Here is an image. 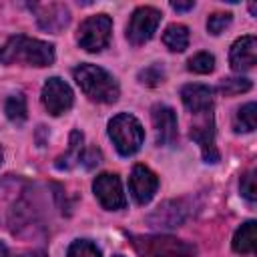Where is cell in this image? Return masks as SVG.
<instances>
[{"mask_svg": "<svg viewBox=\"0 0 257 257\" xmlns=\"http://www.w3.org/2000/svg\"><path fill=\"white\" fill-rule=\"evenodd\" d=\"M72 74H74V80L80 86V90L90 100L104 102V104L118 100V94H120L118 82L104 68H100L96 64H78L72 70Z\"/></svg>", "mask_w": 257, "mask_h": 257, "instance_id": "obj_2", "label": "cell"}, {"mask_svg": "<svg viewBox=\"0 0 257 257\" xmlns=\"http://www.w3.org/2000/svg\"><path fill=\"white\" fill-rule=\"evenodd\" d=\"M163 78H165V72H163V68H161L159 64H151V66H147L145 70L139 72V80H141L143 84H149V86L161 84Z\"/></svg>", "mask_w": 257, "mask_h": 257, "instance_id": "obj_23", "label": "cell"}, {"mask_svg": "<svg viewBox=\"0 0 257 257\" xmlns=\"http://www.w3.org/2000/svg\"><path fill=\"white\" fill-rule=\"evenodd\" d=\"M0 165H2V149H0Z\"/></svg>", "mask_w": 257, "mask_h": 257, "instance_id": "obj_28", "label": "cell"}, {"mask_svg": "<svg viewBox=\"0 0 257 257\" xmlns=\"http://www.w3.org/2000/svg\"><path fill=\"white\" fill-rule=\"evenodd\" d=\"M128 189H131L133 199L139 205H147L155 197V193L159 189V179H157V175L149 167L135 165L133 167V173L128 177Z\"/></svg>", "mask_w": 257, "mask_h": 257, "instance_id": "obj_9", "label": "cell"}, {"mask_svg": "<svg viewBox=\"0 0 257 257\" xmlns=\"http://www.w3.org/2000/svg\"><path fill=\"white\" fill-rule=\"evenodd\" d=\"M66 257H100V249L86 239H78L68 247Z\"/></svg>", "mask_w": 257, "mask_h": 257, "instance_id": "obj_22", "label": "cell"}, {"mask_svg": "<svg viewBox=\"0 0 257 257\" xmlns=\"http://www.w3.org/2000/svg\"><path fill=\"white\" fill-rule=\"evenodd\" d=\"M163 42L173 52H183L189 46V28L185 24H169L163 32Z\"/></svg>", "mask_w": 257, "mask_h": 257, "instance_id": "obj_16", "label": "cell"}, {"mask_svg": "<svg viewBox=\"0 0 257 257\" xmlns=\"http://www.w3.org/2000/svg\"><path fill=\"white\" fill-rule=\"evenodd\" d=\"M193 6H195V2H193V0H189V2H171V8H173V10H177V12L193 10Z\"/></svg>", "mask_w": 257, "mask_h": 257, "instance_id": "obj_26", "label": "cell"}, {"mask_svg": "<svg viewBox=\"0 0 257 257\" xmlns=\"http://www.w3.org/2000/svg\"><path fill=\"white\" fill-rule=\"evenodd\" d=\"M187 68L191 72H197V74H209L215 68V56L209 52H199V54L189 58Z\"/></svg>", "mask_w": 257, "mask_h": 257, "instance_id": "obj_20", "label": "cell"}, {"mask_svg": "<svg viewBox=\"0 0 257 257\" xmlns=\"http://www.w3.org/2000/svg\"><path fill=\"white\" fill-rule=\"evenodd\" d=\"M108 137H110L114 149L118 151V155L131 157L141 149V145L145 141V131H143V124L133 114L120 112L110 118Z\"/></svg>", "mask_w": 257, "mask_h": 257, "instance_id": "obj_4", "label": "cell"}, {"mask_svg": "<svg viewBox=\"0 0 257 257\" xmlns=\"http://www.w3.org/2000/svg\"><path fill=\"white\" fill-rule=\"evenodd\" d=\"M92 191L98 203L108 211H118L126 207V197L122 193L120 179L114 173H100L92 183Z\"/></svg>", "mask_w": 257, "mask_h": 257, "instance_id": "obj_7", "label": "cell"}, {"mask_svg": "<svg viewBox=\"0 0 257 257\" xmlns=\"http://www.w3.org/2000/svg\"><path fill=\"white\" fill-rule=\"evenodd\" d=\"M233 249L237 253H253L255 251V221H247L235 231Z\"/></svg>", "mask_w": 257, "mask_h": 257, "instance_id": "obj_17", "label": "cell"}, {"mask_svg": "<svg viewBox=\"0 0 257 257\" xmlns=\"http://www.w3.org/2000/svg\"><path fill=\"white\" fill-rule=\"evenodd\" d=\"M181 100L191 112L205 114V112H211L213 90L205 84H185L181 88Z\"/></svg>", "mask_w": 257, "mask_h": 257, "instance_id": "obj_13", "label": "cell"}, {"mask_svg": "<svg viewBox=\"0 0 257 257\" xmlns=\"http://www.w3.org/2000/svg\"><path fill=\"white\" fill-rule=\"evenodd\" d=\"M82 133L80 131H72L70 133V145H68V151L64 155H60L56 159V169H72L76 163L82 161Z\"/></svg>", "mask_w": 257, "mask_h": 257, "instance_id": "obj_15", "label": "cell"}, {"mask_svg": "<svg viewBox=\"0 0 257 257\" xmlns=\"http://www.w3.org/2000/svg\"><path fill=\"white\" fill-rule=\"evenodd\" d=\"M72 102H74V94L62 78L52 76L44 82V86H42V104L50 114L58 116V114L66 112L72 106Z\"/></svg>", "mask_w": 257, "mask_h": 257, "instance_id": "obj_8", "label": "cell"}, {"mask_svg": "<svg viewBox=\"0 0 257 257\" xmlns=\"http://www.w3.org/2000/svg\"><path fill=\"white\" fill-rule=\"evenodd\" d=\"M112 34V20L106 14H96L86 18L78 28V44L86 52H100L108 46Z\"/></svg>", "mask_w": 257, "mask_h": 257, "instance_id": "obj_5", "label": "cell"}, {"mask_svg": "<svg viewBox=\"0 0 257 257\" xmlns=\"http://www.w3.org/2000/svg\"><path fill=\"white\" fill-rule=\"evenodd\" d=\"M229 62H231V68L237 70V72L253 68L255 62H257V38L251 36V34L237 38L231 46Z\"/></svg>", "mask_w": 257, "mask_h": 257, "instance_id": "obj_11", "label": "cell"}, {"mask_svg": "<svg viewBox=\"0 0 257 257\" xmlns=\"http://www.w3.org/2000/svg\"><path fill=\"white\" fill-rule=\"evenodd\" d=\"M151 118L157 135V145H173L177 141V114L167 104H155Z\"/></svg>", "mask_w": 257, "mask_h": 257, "instance_id": "obj_10", "label": "cell"}, {"mask_svg": "<svg viewBox=\"0 0 257 257\" xmlns=\"http://www.w3.org/2000/svg\"><path fill=\"white\" fill-rule=\"evenodd\" d=\"M4 112H6V116L12 120V122H16V124H22L24 120H26V98H24V94H10L8 98H6V104H4Z\"/></svg>", "mask_w": 257, "mask_h": 257, "instance_id": "obj_19", "label": "cell"}, {"mask_svg": "<svg viewBox=\"0 0 257 257\" xmlns=\"http://www.w3.org/2000/svg\"><path fill=\"white\" fill-rule=\"evenodd\" d=\"M30 8L36 12L40 28L48 32H60L70 22V14L64 4H34Z\"/></svg>", "mask_w": 257, "mask_h": 257, "instance_id": "obj_12", "label": "cell"}, {"mask_svg": "<svg viewBox=\"0 0 257 257\" xmlns=\"http://www.w3.org/2000/svg\"><path fill=\"white\" fill-rule=\"evenodd\" d=\"M229 24H231V14H227V12H215L207 20V30L211 34H221Z\"/></svg>", "mask_w": 257, "mask_h": 257, "instance_id": "obj_24", "label": "cell"}, {"mask_svg": "<svg viewBox=\"0 0 257 257\" xmlns=\"http://www.w3.org/2000/svg\"><path fill=\"white\" fill-rule=\"evenodd\" d=\"M191 139L201 147L203 159L207 163H217L219 161V151L215 147V131H213V118H211V114L205 120L193 124Z\"/></svg>", "mask_w": 257, "mask_h": 257, "instance_id": "obj_14", "label": "cell"}, {"mask_svg": "<svg viewBox=\"0 0 257 257\" xmlns=\"http://www.w3.org/2000/svg\"><path fill=\"white\" fill-rule=\"evenodd\" d=\"M255 120H257V106L255 102H247L235 112L233 128L237 133H251L255 128Z\"/></svg>", "mask_w": 257, "mask_h": 257, "instance_id": "obj_18", "label": "cell"}, {"mask_svg": "<svg viewBox=\"0 0 257 257\" xmlns=\"http://www.w3.org/2000/svg\"><path fill=\"white\" fill-rule=\"evenodd\" d=\"M0 62L4 64L22 62L28 66H48L54 62V46L38 38L16 34V36H10L0 48Z\"/></svg>", "mask_w": 257, "mask_h": 257, "instance_id": "obj_1", "label": "cell"}, {"mask_svg": "<svg viewBox=\"0 0 257 257\" xmlns=\"http://www.w3.org/2000/svg\"><path fill=\"white\" fill-rule=\"evenodd\" d=\"M251 88V80L249 78H241V76H231V78H225L221 84H219V90L227 96H233V94H241V92H247Z\"/></svg>", "mask_w": 257, "mask_h": 257, "instance_id": "obj_21", "label": "cell"}, {"mask_svg": "<svg viewBox=\"0 0 257 257\" xmlns=\"http://www.w3.org/2000/svg\"><path fill=\"white\" fill-rule=\"evenodd\" d=\"M114 257H122V255H114Z\"/></svg>", "mask_w": 257, "mask_h": 257, "instance_id": "obj_29", "label": "cell"}, {"mask_svg": "<svg viewBox=\"0 0 257 257\" xmlns=\"http://www.w3.org/2000/svg\"><path fill=\"white\" fill-rule=\"evenodd\" d=\"M241 195L249 201L255 203L257 199V189H255V171H249L241 177Z\"/></svg>", "mask_w": 257, "mask_h": 257, "instance_id": "obj_25", "label": "cell"}, {"mask_svg": "<svg viewBox=\"0 0 257 257\" xmlns=\"http://www.w3.org/2000/svg\"><path fill=\"white\" fill-rule=\"evenodd\" d=\"M161 22V12L153 6H141L133 12L128 26H126V38L131 44L139 46L153 38L157 32V26Z\"/></svg>", "mask_w": 257, "mask_h": 257, "instance_id": "obj_6", "label": "cell"}, {"mask_svg": "<svg viewBox=\"0 0 257 257\" xmlns=\"http://www.w3.org/2000/svg\"><path fill=\"white\" fill-rule=\"evenodd\" d=\"M0 257H8V247L0 241Z\"/></svg>", "mask_w": 257, "mask_h": 257, "instance_id": "obj_27", "label": "cell"}, {"mask_svg": "<svg viewBox=\"0 0 257 257\" xmlns=\"http://www.w3.org/2000/svg\"><path fill=\"white\" fill-rule=\"evenodd\" d=\"M133 249L139 257H195L197 249L171 235H133Z\"/></svg>", "mask_w": 257, "mask_h": 257, "instance_id": "obj_3", "label": "cell"}]
</instances>
